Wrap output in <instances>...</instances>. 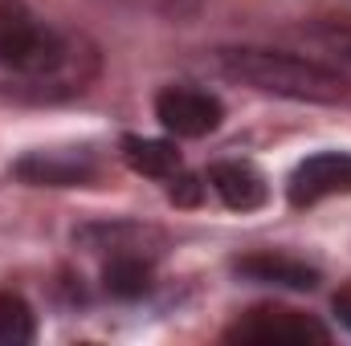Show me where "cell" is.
Wrapping results in <instances>:
<instances>
[{"instance_id":"1","label":"cell","mask_w":351,"mask_h":346,"mask_svg":"<svg viewBox=\"0 0 351 346\" xmlns=\"http://www.w3.org/2000/svg\"><path fill=\"white\" fill-rule=\"evenodd\" d=\"M217 66L229 82H241L262 94L294 98V102H343L348 98V78L315 57H298L286 49H262V45H233L217 53Z\"/></svg>"},{"instance_id":"2","label":"cell","mask_w":351,"mask_h":346,"mask_svg":"<svg viewBox=\"0 0 351 346\" xmlns=\"http://www.w3.org/2000/svg\"><path fill=\"white\" fill-rule=\"evenodd\" d=\"M66 62V41L25 4V0H0V66L12 74H53Z\"/></svg>"},{"instance_id":"3","label":"cell","mask_w":351,"mask_h":346,"mask_svg":"<svg viewBox=\"0 0 351 346\" xmlns=\"http://www.w3.org/2000/svg\"><path fill=\"white\" fill-rule=\"evenodd\" d=\"M229 343H262V346H278V343H327V326L315 322L311 314H298L290 306H254L245 310L229 330Z\"/></svg>"},{"instance_id":"4","label":"cell","mask_w":351,"mask_h":346,"mask_svg":"<svg viewBox=\"0 0 351 346\" xmlns=\"http://www.w3.org/2000/svg\"><path fill=\"white\" fill-rule=\"evenodd\" d=\"M156 118L176 139H204L225 122V106L217 94L196 86H168L156 94Z\"/></svg>"},{"instance_id":"5","label":"cell","mask_w":351,"mask_h":346,"mask_svg":"<svg viewBox=\"0 0 351 346\" xmlns=\"http://www.w3.org/2000/svg\"><path fill=\"white\" fill-rule=\"evenodd\" d=\"M331 196H351V151H319L290 172L286 200L294 208H311Z\"/></svg>"},{"instance_id":"6","label":"cell","mask_w":351,"mask_h":346,"mask_svg":"<svg viewBox=\"0 0 351 346\" xmlns=\"http://www.w3.org/2000/svg\"><path fill=\"white\" fill-rule=\"evenodd\" d=\"M16 179L37 183V187H78L94 179L98 163L86 147H66V151H29L25 159L12 163Z\"/></svg>"},{"instance_id":"7","label":"cell","mask_w":351,"mask_h":346,"mask_svg":"<svg viewBox=\"0 0 351 346\" xmlns=\"http://www.w3.org/2000/svg\"><path fill=\"white\" fill-rule=\"evenodd\" d=\"M233 273L241 281H254V285H274V289H294V293H306V289H319V269L306 265L298 257H286V253H245V257L233 261Z\"/></svg>"},{"instance_id":"8","label":"cell","mask_w":351,"mask_h":346,"mask_svg":"<svg viewBox=\"0 0 351 346\" xmlns=\"http://www.w3.org/2000/svg\"><path fill=\"white\" fill-rule=\"evenodd\" d=\"M208 187L233 212H258L269 200V183H265V175L250 159H217L208 168Z\"/></svg>"},{"instance_id":"9","label":"cell","mask_w":351,"mask_h":346,"mask_svg":"<svg viewBox=\"0 0 351 346\" xmlns=\"http://www.w3.org/2000/svg\"><path fill=\"white\" fill-rule=\"evenodd\" d=\"M123 159L135 175H147V179H168L184 172V159L176 151V143L168 139H143V135H127L123 139Z\"/></svg>"},{"instance_id":"10","label":"cell","mask_w":351,"mask_h":346,"mask_svg":"<svg viewBox=\"0 0 351 346\" xmlns=\"http://www.w3.org/2000/svg\"><path fill=\"white\" fill-rule=\"evenodd\" d=\"M102 289L119 302H135L152 289V261L135 249H114L102 265Z\"/></svg>"},{"instance_id":"11","label":"cell","mask_w":351,"mask_h":346,"mask_svg":"<svg viewBox=\"0 0 351 346\" xmlns=\"http://www.w3.org/2000/svg\"><path fill=\"white\" fill-rule=\"evenodd\" d=\"M37 334L33 310L21 293H0V346H29Z\"/></svg>"},{"instance_id":"12","label":"cell","mask_w":351,"mask_h":346,"mask_svg":"<svg viewBox=\"0 0 351 346\" xmlns=\"http://www.w3.org/2000/svg\"><path fill=\"white\" fill-rule=\"evenodd\" d=\"M172 200L176 204H196V200H200V179H192V175H176L172 179Z\"/></svg>"},{"instance_id":"13","label":"cell","mask_w":351,"mask_h":346,"mask_svg":"<svg viewBox=\"0 0 351 346\" xmlns=\"http://www.w3.org/2000/svg\"><path fill=\"white\" fill-rule=\"evenodd\" d=\"M335 314H339V322L351 330V289H343V293H335Z\"/></svg>"},{"instance_id":"14","label":"cell","mask_w":351,"mask_h":346,"mask_svg":"<svg viewBox=\"0 0 351 346\" xmlns=\"http://www.w3.org/2000/svg\"><path fill=\"white\" fill-rule=\"evenodd\" d=\"M327 41H331V49H339L343 62H351V37L348 33H335V37H327Z\"/></svg>"}]
</instances>
